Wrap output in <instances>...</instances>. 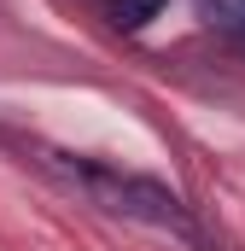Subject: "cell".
Here are the masks:
<instances>
[{
    "mask_svg": "<svg viewBox=\"0 0 245 251\" xmlns=\"http://www.w3.org/2000/svg\"><path fill=\"white\" fill-rule=\"evenodd\" d=\"M204 24L245 47V0H204Z\"/></svg>",
    "mask_w": 245,
    "mask_h": 251,
    "instance_id": "2",
    "label": "cell"
},
{
    "mask_svg": "<svg viewBox=\"0 0 245 251\" xmlns=\"http://www.w3.org/2000/svg\"><path fill=\"white\" fill-rule=\"evenodd\" d=\"M53 164H59L99 210L128 216V222H152V228H175V234H187V240H198V228H193V216H187V204H181L175 187H164V181H152V176H128V170H117V164L70 158V152H53Z\"/></svg>",
    "mask_w": 245,
    "mask_h": 251,
    "instance_id": "1",
    "label": "cell"
},
{
    "mask_svg": "<svg viewBox=\"0 0 245 251\" xmlns=\"http://www.w3.org/2000/svg\"><path fill=\"white\" fill-rule=\"evenodd\" d=\"M164 12V0H111V24L117 29H146Z\"/></svg>",
    "mask_w": 245,
    "mask_h": 251,
    "instance_id": "3",
    "label": "cell"
}]
</instances>
